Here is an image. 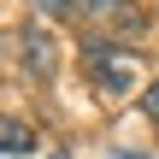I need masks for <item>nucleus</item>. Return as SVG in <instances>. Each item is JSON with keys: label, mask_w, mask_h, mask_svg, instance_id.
Returning <instances> with one entry per match:
<instances>
[{"label": "nucleus", "mask_w": 159, "mask_h": 159, "mask_svg": "<svg viewBox=\"0 0 159 159\" xmlns=\"http://www.w3.org/2000/svg\"><path fill=\"white\" fill-rule=\"evenodd\" d=\"M83 65L94 71V83H100L106 94H124V89L136 83V53H124V47L106 41V35H89V41H83Z\"/></svg>", "instance_id": "obj_1"}, {"label": "nucleus", "mask_w": 159, "mask_h": 159, "mask_svg": "<svg viewBox=\"0 0 159 159\" xmlns=\"http://www.w3.org/2000/svg\"><path fill=\"white\" fill-rule=\"evenodd\" d=\"M18 47H24L30 77H53V71H59V41L47 35V24H41V18H30V24L18 30Z\"/></svg>", "instance_id": "obj_2"}, {"label": "nucleus", "mask_w": 159, "mask_h": 159, "mask_svg": "<svg viewBox=\"0 0 159 159\" xmlns=\"http://www.w3.org/2000/svg\"><path fill=\"white\" fill-rule=\"evenodd\" d=\"M0 148H6V153H30V148H35V130H30L24 118H6V124H0Z\"/></svg>", "instance_id": "obj_3"}, {"label": "nucleus", "mask_w": 159, "mask_h": 159, "mask_svg": "<svg viewBox=\"0 0 159 159\" xmlns=\"http://www.w3.org/2000/svg\"><path fill=\"white\" fill-rule=\"evenodd\" d=\"M35 6V18H77V12H89V0H30Z\"/></svg>", "instance_id": "obj_4"}, {"label": "nucleus", "mask_w": 159, "mask_h": 159, "mask_svg": "<svg viewBox=\"0 0 159 159\" xmlns=\"http://www.w3.org/2000/svg\"><path fill=\"white\" fill-rule=\"evenodd\" d=\"M142 112H148V118L159 124V83H148V94H142Z\"/></svg>", "instance_id": "obj_5"}, {"label": "nucleus", "mask_w": 159, "mask_h": 159, "mask_svg": "<svg viewBox=\"0 0 159 159\" xmlns=\"http://www.w3.org/2000/svg\"><path fill=\"white\" fill-rule=\"evenodd\" d=\"M47 159H71V153H47Z\"/></svg>", "instance_id": "obj_6"}]
</instances>
